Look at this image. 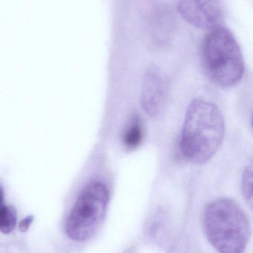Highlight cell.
<instances>
[{
  "label": "cell",
  "instance_id": "9c48e42d",
  "mask_svg": "<svg viewBox=\"0 0 253 253\" xmlns=\"http://www.w3.org/2000/svg\"><path fill=\"white\" fill-rule=\"evenodd\" d=\"M142 137L140 118L134 115L130 121L129 126L124 133V143L127 147L134 148L140 143Z\"/></svg>",
  "mask_w": 253,
  "mask_h": 253
},
{
  "label": "cell",
  "instance_id": "ba28073f",
  "mask_svg": "<svg viewBox=\"0 0 253 253\" xmlns=\"http://www.w3.org/2000/svg\"><path fill=\"white\" fill-rule=\"evenodd\" d=\"M17 225V211L13 206L1 203L0 209V229L5 234L14 230Z\"/></svg>",
  "mask_w": 253,
  "mask_h": 253
},
{
  "label": "cell",
  "instance_id": "7a4b0ae2",
  "mask_svg": "<svg viewBox=\"0 0 253 253\" xmlns=\"http://www.w3.org/2000/svg\"><path fill=\"white\" fill-rule=\"evenodd\" d=\"M204 233L218 253H244L251 237V224L236 201L219 198L210 203L203 219Z\"/></svg>",
  "mask_w": 253,
  "mask_h": 253
},
{
  "label": "cell",
  "instance_id": "52a82bcc",
  "mask_svg": "<svg viewBox=\"0 0 253 253\" xmlns=\"http://www.w3.org/2000/svg\"><path fill=\"white\" fill-rule=\"evenodd\" d=\"M241 190L245 202L253 210V159L244 169L241 180Z\"/></svg>",
  "mask_w": 253,
  "mask_h": 253
},
{
  "label": "cell",
  "instance_id": "5b68a950",
  "mask_svg": "<svg viewBox=\"0 0 253 253\" xmlns=\"http://www.w3.org/2000/svg\"><path fill=\"white\" fill-rule=\"evenodd\" d=\"M177 10L186 22L201 29H217L223 20V11L215 1H180Z\"/></svg>",
  "mask_w": 253,
  "mask_h": 253
},
{
  "label": "cell",
  "instance_id": "8992f818",
  "mask_svg": "<svg viewBox=\"0 0 253 253\" xmlns=\"http://www.w3.org/2000/svg\"><path fill=\"white\" fill-rule=\"evenodd\" d=\"M167 87L159 71L150 69L146 73L142 87L141 103L144 110L152 116L161 115L165 107Z\"/></svg>",
  "mask_w": 253,
  "mask_h": 253
},
{
  "label": "cell",
  "instance_id": "6da1fadb",
  "mask_svg": "<svg viewBox=\"0 0 253 253\" xmlns=\"http://www.w3.org/2000/svg\"><path fill=\"white\" fill-rule=\"evenodd\" d=\"M223 134L224 121L220 109L210 102L195 99L186 110L180 152L192 164H205L220 147Z\"/></svg>",
  "mask_w": 253,
  "mask_h": 253
},
{
  "label": "cell",
  "instance_id": "277c9868",
  "mask_svg": "<svg viewBox=\"0 0 253 253\" xmlns=\"http://www.w3.org/2000/svg\"><path fill=\"white\" fill-rule=\"evenodd\" d=\"M109 201V190L103 183L92 182L85 186L66 220L68 236L78 242L91 238L104 219Z\"/></svg>",
  "mask_w": 253,
  "mask_h": 253
},
{
  "label": "cell",
  "instance_id": "8fae6325",
  "mask_svg": "<svg viewBox=\"0 0 253 253\" xmlns=\"http://www.w3.org/2000/svg\"><path fill=\"white\" fill-rule=\"evenodd\" d=\"M252 128H253V117H252Z\"/></svg>",
  "mask_w": 253,
  "mask_h": 253
},
{
  "label": "cell",
  "instance_id": "30bf717a",
  "mask_svg": "<svg viewBox=\"0 0 253 253\" xmlns=\"http://www.w3.org/2000/svg\"><path fill=\"white\" fill-rule=\"evenodd\" d=\"M33 220V215L28 216L27 217L23 219V220L20 222V224H19V229H20V230L21 231V232H26V231L29 229V227H30L31 224H32Z\"/></svg>",
  "mask_w": 253,
  "mask_h": 253
},
{
  "label": "cell",
  "instance_id": "3957f363",
  "mask_svg": "<svg viewBox=\"0 0 253 253\" xmlns=\"http://www.w3.org/2000/svg\"><path fill=\"white\" fill-rule=\"evenodd\" d=\"M203 63L211 81L223 88L236 85L245 70L239 44L228 29H213L203 42Z\"/></svg>",
  "mask_w": 253,
  "mask_h": 253
}]
</instances>
